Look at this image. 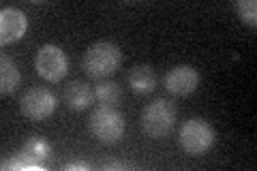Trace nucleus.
I'll use <instances>...</instances> for the list:
<instances>
[{
	"label": "nucleus",
	"instance_id": "9b49d317",
	"mask_svg": "<svg viewBox=\"0 0 257 171\" xmlns=\"http://www.w3.org/2000/svg\"><path fill=\"white\" fill-rule=\"evenodd\" d=\"M50 152H52L50 143L39 135L28 137L22 145V158L28 167H37V162H41V160H45L47 156H50Z\"/></svg>",
	"mask_w": 257,
	"mask_h": 171
},
{
	"label": "nucleus",
	"instance_id": "0eeeda50",
	"mask_svg": "<svg viewBox=\"0 0 257 171\" xmlns=\"http://www.w3.org/2000/svg\"><path fill=\"white\" fill-rule=\"evenodd\" d=\"M199 73L191 64H178L167 71L165 75V90L172 96H189L197 90L199 86Z\"/></svg>",
	"mask_w": 257,
	"mask_h": 171
},
{
	"label": "nucleus",
	"instance_id": "7ed1b4c3",
	"mask_svg": "<svg viewBox=\"0 0 257 171\" xmlns=\"http://www.w3.org/2000/svg\"><path fill=\"white\" fill-rule=\"evenodd\" d=\"M88 126H90V133L96 141L105 145H114L122 139L126 122H124V116L114 105H101V107H96L92 111Z\"/></svg>",
	"mask_w": 257,
	"mask_h": 171
},
{
	"label": "nucleus",
	"instance_id": "39448f33",
	"mask_svg": "<svg viewBox=\"0 0 257 171\" xmlns=\"http://www.w3.org/2000/svg\"><path fill=\"white\" fill-rule=\"evenodd\" d=\"M35 69L45 81L54 84V81H60L64 75H67L69 60H67V56H64V52L60 50L58 45L47 43L37 52Z\"/></svg>",
	"mask_w": 257,
	"mask_h": 171
},
{
	"label": "nucleus",
	"instance_id": "9d476101",
	"mask_svg": "<svg viewBox=\"0 0 257 171\" xmlns=\"http://www.w3.org/2000/svg\"><path fill=\"white\" fill-rule=\"evenodd\" d=\"M128 88L135 92V94H150L152 90L157 88V75L155 71L146 64H138V67H133L128 71Z\"/></svg>",
	"mask_w": 257,
	"mask_h": 171
},
{
	"label": "nucleus",
	"instance_id": "4468645a",
	"mask_svg": "<svg viewBox=\"0 0 257 171\" xmlns=\"http://www.w3.org/2000/svg\"><path fill=\"white\" fill-rule=\"evenodd\" d=\"M236 11H238V18L242 20L246 26H255L257 24V3L255 0H240V3H236Z\"/></svg>",
	"mask_w": 257,
	"mask_h": 171
},
{
	"label": "nucleus",
	"instance_id": "f257e3e1",
	"mask_svg": "<svg viewBox=\"0 0 257 171\" xmlns=\"http://www.w3.org/2000/svg\"><path fill=\"white\" fill-rule=\"evenodd\" d=\"M120 62H122V52L116 43L111 41H96L94 45H90L84 54L82 67L86 71V75H90L94 79L109 77L111 73H116Z\"/></svg>",
	"mask_w": 257,
	"mask_h": 171
},
{
	"label": "nucleus",
	"instance_id": "20e7f679",
	"mask_svg": "<svg viewBox=\"0 0 257 171\" xmlns=\"http://www.w3.org/2000/svg\"><path fill=\"white\" fill-rule=\"evenodd\" d=\"M176 124V107L165 99H157L142 111V131L150 139H163L172 133Z\"/></svg>",
	"mask_w": 257,
	"mask_h": 171
},
{
	"label": "nucleus",
	"instance_id": "ddd939ff",
	"mask_svg": "<svg viewBox=\"0 0 257 171\" xmlns=\"http://www.w3.org/2000/svg\"><path fill=\"white\" fill-rule=\"evenodd\" d=\"M94 99L101 105H114L120 101V88L114 81H101L99 86L94 88Z\"/></svg>",
	"mask_w": 257,
	"mask_h": 171
},
{
	"label": "nucleus",
	"instance_id": "6e6552de",
	"mask_svg": "<svg viewBox=\"0 0 257 171\" xmlns=\"http://www.w3.org/2000/svg\"><path fill=\"white\" fill-rule=\"evenodd\" d=\"M26 28H28V18L20 9H13V7L3 9V13H0V43L7 45L22 39L26 35Z\"/></svg>",
	"mask_w": 257,
	"mask_h": 171
},
{
	"label": "nucleus",
	"instance_id": "423d86ee",
	"mask_svg": "<svg viewBox=\"0 0 257 171\" xmlns=\"http://www.w3.org/2000/svg\"><path fill=\"white\" fill-rule=\"evenodd\" d=\"M56 105H58V99H56V94L50 88L37 86L26 90V94L22 96L20 111L28 120H43V118H50L56 111Z\"/></svg>",
	"mask_w": 257,
	"mask_h": 171
},
{
	"label": "nucleus",
	"instance_id": "f8f14e48",
	"mask_svg": "<svg viewBox=\"0 0 257 171\" xmlns=\"http://www.w3.org/2000/svg\"><path fill=\"white\" fill-rule=\"evenodd\" d=\"M22 81L20 69L15 67V62L9 58V56H3L0 58V92L3 94H11L18 90Z\"/></svg>",
	"mask_w": 257,
	"mask_h": 171
},
{
	"label": "nucleus",
	"instance_id": "1a4fd4ad",
	"mask_svg": "<svg viewBox=\"0 0 257 171\" xmlns=\"http://www.w3.org/2000/svg\"><path fill=\"white\" fill-rule=\"evenodd\" d=\"M94 101V90L84 81H71V84L64 88V103H67L69 109L73 111H84L92 105Z\"/></svg>",
	"mask_w": 257,
	"mask_h": 171
},
{
	"label": "nucleus",
	"instance_id": "f03ea898",
	"mask_svg": "<svg viewBox=\"0 0 257 171\" xmlns=\"http://www.w3.org/2000/svg\"><path fill=\"white\" fill-rule=\"evenodd\" d=\"M214 141H216V131L210 122L202 118H191L180 124L178 145L189 156H202L204 152L212 148Z\"/></svg>",
	"mask_w": 257,
	"mask_h": 171
},
{
	"label": "nucleus",
	"instance_id": "2eb2a0df",
	"mask_svg": "<svg viewBox=\"0 0 257 171\" xmlns=\"http://www.w3.org/2000/svg\"><path fill=\"white\" fill-rule=\"evenodd\" d=\"M64 169H67V171H73V169H84V171H86V169H90V167H88L86 162H69V165L64 167Z\"/></svg>",
	"mask_w": 257,
	"mask_h": 171
},
{
	"label": "nucleus",
	"instance_id": "dca6fc26",
	"mask_svg": "<svg viewBox=\"0 0 257 171\" xmlns=\"http://www.w3.org/2000/svg\"><path fill=\"white\" fill-rule=\"evenodd\" d=\"M133 165H128V162H109V165H105V169H128Z\"/></svg>",
	"mask_w": 257,
	"mask_h": 171
}]
</instances>
